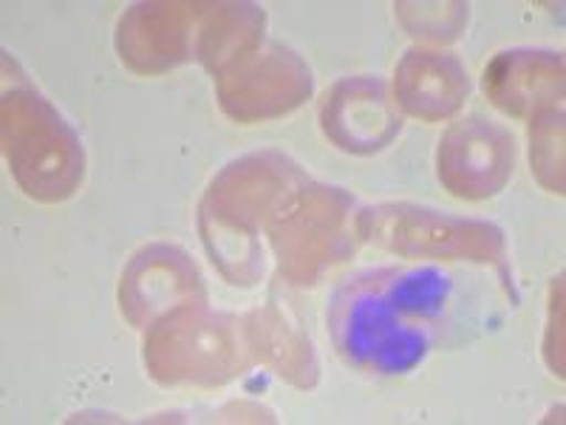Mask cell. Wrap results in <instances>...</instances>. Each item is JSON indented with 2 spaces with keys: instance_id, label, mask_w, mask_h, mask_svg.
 I'll use <instances>...</instances> for the list:
<instances>
[{
  "instance_id": "3",
  "label": "cell",
  "mask_w": 566,
  "mask_h": 425,
  "mask_svg": "<svg viewBox=\"0 0 566 425\" xmlns=\"http://www.w3.org/2000/svg\"><path fill=\"white\" fill-rule=\"evenodd\" d=\"M244 343L232 318L185 303L156 323L145 361L161 383H224L247 366Z\"/></svg>"
},
{
  "instance_id": "4",
  "label": "cell",
  "mask_w": 566,
  "mask_h": 425,
  "mask_svg": "<svg viewBox=\"0 0 566 425\" xmlns=\"http://www.w3.org/2000/svg\"><path fill=\"white\" fill-rule=\"evenodd\" d=\"M352 207L354 199L340 187L306 185L283 210L281 219L272 225V245L281 270L292 283H315L326 267L354 252V241L346 230Z\"/></svg>"
},
{
  "instance_id": "11",
  "label": "cell",
  "mask_w": 566,
  "mask_h": 425,
  "mask_svg": "<svg viewBox=\"0 0 566 425\" xmlns=\"http://www.w3.org/2000/svg\"><path fill=\"white\" fill-rule=\"evenodd\" d=\"M397 100L422 120H444L457 114L468 97V71L457 58L439 52H411L397 69Z\"/></svg>"
},
{
  "instance_id": "1",
  "label": "cell",
  "mask_w": 566,
  "mask_h": 425,
  "mask_svg": "<svg viewBox=\"0 0 566 425\" xmlns=\"http://www.w3.org/2000/svg\"><path fill=\"white\" fill-rule=\"evenodd\" d=\"M453 278L437 265L363 270L332 292L328 332L348 366L406 374L448 326Z\"/></svg>"
},
{
  "instance_id": "9",
  "label": "cell",
  "mask_w": 566,
  "mask_h": 425,
  "mask_svg": "<svg viewBox=\"0 0 566 425\" xmlns=\"http://www.w3.org/2000/svg\"><path fill=\"white\" fill-rule=\"evenodd\" d=\"M123 312L134 323L150 321L159 312H174L205 298L196 265L176 247L156 245L142 250L123 276Z\"/></svg>"
},
{
  "instance_id": "5",
  "label": "cell",
  "mask_w": 566,
  "mask_h": 425,
  "mask_svg": "<svg viewBox=\"0 0 566 425\" xmlns=\"http://www.w3.org/2000/svg\"><path fill=\"white\" fill-rule=\"evenodd\" d=\"M357 227L374 245L399 256H470L473 261H493L504 250L502 230L488 221L453 219L411 205L368 207Z\"/></svg>"
},
{
  "instance_id": "10",
  "label": "cell",
  "mask_w": 566,
  "mask_h": 425,
  "mask_svg": "<svg viewBox=\"0 0 566 425\" xmlns=\"http://www.w3.org/2000/svg\"><path fill=\"white\" fill-rule=\"evenodd\" d=\"M564 60L553 52H504L484 71V91L513 116L560 100Z\"/></svg>"
},
{
  "instance_id": "6",
  "label": "cell",
  "mask_w": 566,
  "mask_h": 425,
  "mask_svg": "<svg viewBox=\"0 0 566 425\" xmlns=\"http://www.w3.org/2000/svg\"><path fill=\"white\" fill-rule=\"evenodd\" d=\"M310 69L277 43H250L219 69V94L235 120L286 114L310 97Z\"/></svg>"
},
{
  "instance_id": "8",
  "label": "cell",
  "mask_w": 566,
  "mask_h": 425,
  "mask_svg": "<svg viewBox=\"0 0 566 425\" xmlns=\"http://www.w3.org/2000/svg\"><path fill=\"white\" fill-rule=\"evenodd\" d=\"M321 123L337 148L348 154H377L399 134L402 116L388 97L386 83L348 77L326 94Z\"/></svg>"
},
{
  "instance_id": "7",
  "label": "cell",
  "mask_w": 566,
  "mask_h": 425,
  "mask_svg": "<svg viewBox=\"0 0 566 425\" xmlns=\"http://www.w3.org/2000/svg\"><path fill=\"white\" fill-rule=\"evenodd\" d=\"M513 136L502 125L473 116L444 134L439 145V179L462 199H484L499 194L513 176Z\"/></svg>"
},
{
  "instance_id": "2",
  "label": "cell",
  "mask_w": 566,
  "mask_h": 425,
  "mask_svg": "<svg viewBox=\"0 0 566 425\" xmlns=\"http://www.w3.org/2000/svg\"><path fill=\"white\" fill-rule=\"evenodd\" d=\"M310 179L281 154L244 156L212 182L201 207V232L212 261L232 283L264 276V252L255 241L258 225H275Z\"/></svg>"
},
{
  "instance_id": "12",
  "label": "cell",
  "mask_w": 566,
  "mask_h": 425,
  "mask_svg": "<svg viewBox=\"0 0 566 425\" xmlns=\"http://www.w3.org/2000/svg\"><path fill=\"white\" fill-rule=\"evenodd\" d=\"M250 352H258L281 377L295 386H312L317 377V361L310 338L297 332L295 323L283 315L277 307L252 312L244 326Z\"/></svg>"
}]
</instances>
